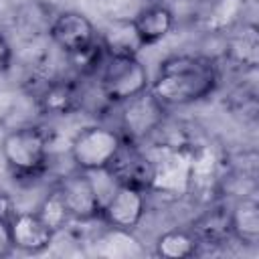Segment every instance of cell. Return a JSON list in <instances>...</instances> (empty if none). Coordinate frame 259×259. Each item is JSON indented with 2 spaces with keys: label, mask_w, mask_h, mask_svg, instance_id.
Returning a JSON list of instances; mask_svg holds the SVG:
<instances>
[{
  "label": "cell",
  "mask_w": 259,
  "mask_h": 259,
  "mask_svg": "<svg viewBox=\"0 0 259 259\" xmlns=\"http://www.w3.org/2000/svg\"><path fill=\"white\" fill-rule=\"evenodd\" d=\"M36 105L42 113L65 115V113H71L73 109H77L81 105V95H79V89L73 81L61 79V81L47 83V87L36 97Z\"/></svg>",
  "instance_id": "obj_12"
},
{
  "label": "cell",
  "mask_w": 259,
  "mask_h": 259,
  "mask_svg": "<svg viewBox=\"0 0 259 259\" xmlns=\"http://www.w3.org/2000/svg\"><path fill=\"white\" fill-rule=\"evenodd\" d=\"M231 235L241 243L255 245L259 239V204L253 198H241L229 210Z\"/></svg>",
  "instance_id": "obj_13"
},
{
  "label": "cell",
  "mask_w": 259,
  "mask_h": 259,
  "mask_svg": "<svg viewBox=\"0 0 259 259\" xmlns=\"http://www.w3.org/2000/svg\"><path fill=\"white\" fill-rule=\"evenodd\" d=\"M10 63H12V49H10L8 40H6V36L0 34V73L8 71Z\"/></svg>",
  "instance_id": "obj_18"
},
{
  "label": "cell",
  "mask_w": 259,
  "mask_h": 259,
  "mask_svg": "<svg viewBox=\"0 0 259 259\" xmlns=\"http://www.w3.org/2000/svg\"><path fill=\"white\" fill-rule=\"evenodd\" d=\"M99 89L109 103L125 99L150 89L148 69L138 57H107L99 69Z\"/></svg>",
  "instance_id": "obj_4"
},
{
  "label": "cell",
  "mask_w": 259,
  "mask_h": 259,
  "mask_svg": "<svg viewBox=\"0 0 259 259\" xmlns=\"http://www.w3.org/2000/svg\"><path fill=\"white\" fill-rule=\"evenodd\" d=\"M14 249L12 245V237H10V225L8 221H0V257L10 255Z\"/></svg>",
  "instance_id": "obj_17"
},
{
  "label": "cell",
  "mask_w": 259,
  "mask_h": 259,
  "mask_svg": "<svg viewBox=\"0 0 259 259\" xmlns=\"http://www.w3.org/2000/svg\"><path fill=\"white\" fill-rule=\"evenodd\" d=\"M0 152L6 166L16 176H36L47 166V136L38 125H18L2 138Z\"/></svg>",
  "instance_id": "obj_2"
},
{
  "label": "cell",
  "mask_w": 259,
  "mask_h": 259,
  "mask_svg": "<svg viewBox=\"0 0 259 259\" xmlns=\"http://www.w3.org/2000/svg\"><path fill=\"white\" fill-rule=\"evenodd\" d=\"M14 212H16L14 200H12L8 194L0 192V221H8V223H10V219L14 217Z\"/></svg>",
  "instance_id": "obj_19"
},
{
  "label": "cell",
  "mask_w": 259,
  "mask_h": 259,
  "mask_svg": "<svg viewBox=\"0 0 259 259\" xmlns=\"http://www.w3.org/2000/svg\"><path fill=\"white\" fill-rule=\"evenodd\" d=\"M57 190L61 192L71 219L91 221L101 214V196H99L89 172L79 170V172L63 178L59 182Z\"/></svg>",
  "instance_id": "obj_7"
},
{
  "label": "cell",
  "mask_w": 259,
  "mask_h": 259,
  "mask_svg": "<svg viewBox=\"0 0 259 259\" xmlns=\"http://www.w3.org/2000/svg\"><path fill=\"white\" fill-rule=\"evenodd\" d=\"M121 144L123 138L119 132L105 125H89L77 132L71 140V160L75 162L77 170L83 172L107 170Z\"/></svg>",
  "instance_id": "obj_3"
},
{
  "label": "cell",
  "mask_w": 259,
  "mask_h": 259,
  "mask_svg": "<svg viewBox=\"0 0 259 259\" xmlns=\"http://www.w3.org/2000/svg\"><path fill=\"white\" fill-rule=\"evenodd\" d=\"M198 245L200 243L190 229H170L158 237L156 255L166 259H184V257H192Z\"/></svg>",
  "instance_id": "obj_15"
},
{
  "label": "cell",
  "mask_w": 259,
  "mask_h": 259,
  "mask_svg": "<svg viewBox=\"0 0 259 259\" xmlns=\"http://www.w3.org/2000/svg\"><path fill=\"white\" fill-rule=\"evenodd\" d=\"M36 214L55 231V233H59L63 227H67V223L71 221V214H69V210H67V206H65V200H63V196H61V192L55 188L53 192H49L45 198H42V202H40V206L36 208Z\"/></svg>",
  "instance_id": "obj_16"
},
{
  "label": "cell",
  "mask_w": 259,
  "mask_h": 259,
  "mask_svg": "<svg viewBox=\"0 0 259 259\" xmlns=\"http://www.w3.org/2000/svg\"><path fill=\"white\" fill-rule=\"evenodd\" d=\"M134 26L144 42V47L162 40L174 26V14L164 4H150L142 8L134 18Z\"/></svg>",
  "instance_id": "obj_11"
},
{
  "label": "cell",
  "mask_w": 259,
  "mask_h": 259,
  "mask_svg": "<svg viewBox=\"0 0 259 259\" xmlns=\"http://www.w3.org/2000/svg\"><path fill=\"white\" fill-rule=\"evenodd\" d=\"M10 237L14 249L26 251V253H40L45 251L53 239L55 231L36 214V210H24V212H14L10 219Z\"/></svg>",
  "instance_id": "obj_9"
},
{
  "label": "cell",
  "mask_w": 259,
  "mask_h": 259,
  "mask_svg": "<svg viewBox=\"0 0 259 259\" xmlns=\"http://www.w3.org/2000/svg\"><path fill=\"white\" fill-rule=\"evenodd\" d=\"M49 36L65 55L83 51L97 40L93 22L77 10L59 12L49 26Z\"/></svg>",
  "instance_id": "obj_8"
},
{
  "label": "cell",
  "mask_w": 259,
  "mask_h": 259,
  "mask_svg": "<svg viewBox=\"0 0 259 259\" xmlns=\"http://www.w3.org/2000/svg\"><path fill=\"white\" fill-rule=\"evenodd\" d=\"M164 103H160L150 89L125 99L121 103V138L138 142L156 132L164 121Z\"/></svg>",
  "instance_id": "obj_5"
},
{
  "label": "cell",
  "mask_w": 259,
  "mask_h": 259,
  "mask_svg": "<svg viewBox=\"0 0 259 259\" xmlns=\"http://www.w3.org/2000/svg\"><path fill=\"white\" fill-rule=\"evenodd\" d=\"M190 231L194 233L200 245H219V243H225L229 237H233L229 212L223 208L206 210L200 219L192 223Z\"/></svg>",
  "instance_id": "obj_14"
},
{
  "label": "cell",
  "mask_w": 259,
  "mask_h": 259,
  "mask_svg": "<svg viewBox=\"0 0 259 259\" xmlns=\"http://www.w3.org/2000/svg\"><path fill=\"white\" fill-rule=\"evenodd\" d=\"M97 40L107 57H138V53L144 49L134 20L127 16H115L109 20L97 34Z\"/></svg>",
  "instance_id": "obj_10"
},
{
  "label": "cell",
  "mask_w": 259,
  "mask_h": 259,
  "mask_svg": "<svg viewBox=\"0 0 259 259\" xmlns=\"http://www.w3.org/2000/svg\"><path fill=\"white\" fill-rule=\"evenodd\" d=\"M217 85L219 71L210 59L180 55L160 63L150 91L164 105H186L208 97Z\"/></svg>",
  "instance_id": "obj_1"
},
{
  "label": "cell",
  "mask_w": 259,
  "mask_h": 259,
  "mask_svg": "<svg viewBox=\"0 0 259 259\" xmlns=\"http://www.w3.org/2000/svg\"><path fill=\"white\" fill-rule=\"evenodd\" d=\"M146 212V194L144 188L130 184V182H117L115 188L109 192V196L101 204V214L109 227L132 231L138 227Z\"/></svg>",
  "instance_id": "obj_6"
}]
</instances>
